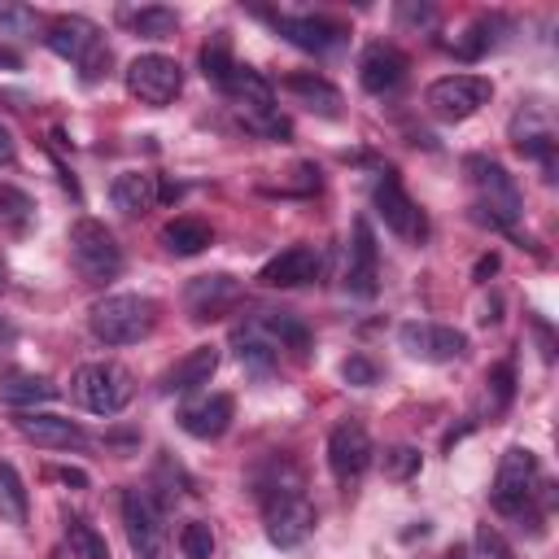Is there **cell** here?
<instances>
[{"label": "cell", "instance_id": "33", "mask_svg": "<svg viewBox=\"0 0 559 559\" xmlns=\"http://www.w3.org/2000/svg\"><path fill=\"white\" fill-rule=\"evenodd\" d=\"M179 550H183V559H210V555H214V533H210V524L188 520V524L179 528Z\"/></svg>", "mask_w": 559, "mask_h": 559}, {"label": "cell", "instance_id": "12", "mask_svg": "<svg viewBox=\"0 0 559 559\" xmlns=\"http://www.w3.org/2000/svg\"><path fill=\"white\" fill-rule=\"evenodd\" d=\"M397 341L419 362H454L467 349V336L459 328H450V323H419V319L402 323L397 328Z\"/></svg>", "mask_w": 559, "mask_h": 559}, {"label": "cell", "instance_id": "42", "mask_svg": "<svg viewBox=\"0 0 559 559\" xmlns=\"http://www.w3.org/2000/svg\"><path fill=\"white\" fill-rule=\"evenodd\" d=\"M0 66H4V70H17V66H22V57H17L13 48H4V44H0Z\"/></svg>", "mask_w": 559, "mask_h": 559}, {"label": "cell", "instance_id": "36", "mask_svg": "<svg viewBox=\"0 0 559 559\" xmlns=\"http://www.w3.org/2000/svg\"><path fill=\"white\" fill-rule=\"evenodd\" d=\"M341 380L354 384V389H371V384L380 380V371H376V362H371L367 354H349V358L341 362Z\"/></svg>", "mask_w": 559, "mask_h": 559}, {"label": "cell", "instance_id": "39", "mask_svg": "<svg viewBox=\"0 0 559 559\" xmlns=\"http://www.w3.org/2000/svg\"><path fill=\"white\" fill-rule=\"evenodd\" d=\"M397 17H402V22H419V26H428V22H432V9H424V4H419V9H415V4H402Z\"/></svg>", "mask_w": 559, "mask_h": 559}, {"label": "cell", "instance_id": "4", "mask_svg": "<svg viewBox=\"0 0 559 559\" xmlns=\"http://www.w3.org/2000/svg\"><path fill=\"white\" fill-rule=\"evenodd\" d=\"M70 389H74V402L83 411H92V415H118L131 402L135 380H131V371L122 362H87V367L74 371V384Z\"/></svg>", "mask_w": 559, "mask_h": 559}, {"label": "cell", "instance_id": "31", "mask_svg": "<svg viewBox=\"0 0 559 559\" xmlns=\"http://www.w3.org/2000/svg\"><path fill=\"white\" fill-rule=\"evenodd\" d=\"M515 397V367L511 362H493L485 371V411L489 415H502Z\"/></svg>", "mask_w": 559, "mask_h": 559}, {"label": "cell", "instance_id": "26", "mask_svg": "<svg viewBox=\"0 0 559 559\" xmlns=\"http://www.w3.org/2000/svg\"><path fill=\"white\" fill-rule=\"evenodd\" d=\"M0 397L13 402V406H26V402H48L57 397V384L48 376H35V371H9L0 380Z\"/></svg>", "mask_w": 559, "mask_h": 559}, {"label": "cell", "instance_id": "9", "mask_svg": "<svg viewBox=\"0 0 559 559\" xmlns=\"http://www.w3.org/2000/svg\"><path fill=\"white\" fill-rule=\"evenodd\" d=\"M533 493H537V454L528 445H511L502 454V463H498L489 498H493V507L502 515H520L533 502Z\"/></svg>", "mask_w": 559, "mask_h": 559}, {"label": "cell", "instance_id": "40", "mask_svg": "<svg viewBox=\"0 0 559 559\" xmlns=\"http://www.w3.org/2000/svg\"><path fill=\"white\" fill-rule=\"evenodd\" d=\"M13 153H17L13 131H9V127H0V166H9V162H13Z\"/></svg>", "mask_w": 559, "mask_h": 559}, {"label": "cell", "instance_id": "10", "mask_svg": "<svg viewBox=\"0 0 559 559\" xmlns=\"http://www.w3.org/2000/svg\"><path fill=\"white\" fill-rule=\"evenodd\" d=\"M122 528H127V546H131L135 559H162L166 555L162 511L153 507V498L144 489H127L122 493Z\"/></svg>", "mask_w": 559, "mask_h": 559}, {"label": "cell", "instance_id": "27", "mask_svg": "<svg viewBox=\"0 0 559 559\" xmlns=\"http://www.w3.org/2000/svg\"><path fill=\"white\" fill-rule=\"evenodd\" d=\"M0 515L9 524H26V515H31L26 485H22V476H17V467L9 459H0Z\"/></svg>", "mask_w": 559, "mask_h": 559}, {"label": "cell", "instance_id": "43", "mask_svg": "<svg viewBox=\"0 0 559 559\" xmlns=\"http://www.w3.org/2000/svg\"><path fill=\"white\" fill-rule=\"evenodd\" d=\"M450 559H467V550H459V546H454V550H450Z\"/></svg>", "mask_w": 559, "mask_h": 559}, {"label": "cell", "instance_id": "41", "mask_svg": "<svg viewBox=\"0 0 559 559\" xmlns=\"http://www.w3.org/2000/svg\"><path fill=\"white\" fill-rule=\"evenodd\" d=\"M498 271V253H485L480 262H476V280H485V275H493Z\"/></svg>", "mask_w": 559, "mask_h": 559}, {"label": "cell", "instance_id": "1", "mask_svg": "<svg viewBox=\"0 0 559 559\" xmlns=\"http://www.w3.org/2000/svg\"><path fill=\"white\" fill-rule=\"evenodd\" d=\"M87 328L105 345H135L157 328V301L140 293H109L92 306Z\"/></svg>", "mask_w": 559, "mask_h": 559}, {"label": "cell", "instance_id": "28", "mask_svg": "<svg viewBox=\"0 0 559 559\" xmlns=\"http://www.w3.org/2000/svg\"><path fill=\"white\" fill-rule=\"evenodd\" d=\"M498 26H502V17H476V22H472L463 35H454V39H450L454 57H463V61H476V57H485V52L493 48V39H498V35H493Z\"/></svg>", "mask_w": 559, "mask_h": 559}, {"label": "cell", "instance_id": "7", "mask_svg": "<svg viewBox=\"0 0 559 559\" xmlns=\"http://www.w3.org/2000/svg\"><path fill=\"white\" fill-rule=\"evenodd\" d=\"M262 524H266V542L280 550L301 546L314 533V502L297 489H275L262 507Z\"/></svg>", "mask_w": 559, "mask_h": 559}, {"label": "cell", "instance_id": "34", "mask_svg": "<svg viewBox=\"0 0 559 559\" xmlns=\"http://www.w3.org/2000/svg\"><path fill=\"white\" fill-rule=\"evenodd\" d=\"M419 467H424V459L415 445H389L384 450V476L389 480H411Z\"/></svg>", "mask_w": 559, "mask_h": 559}, {"label": "cell", "instance_id": "8", "mask_svg": "<svg viewBox=\"0 0 559 559\" xmlns=\"http://www.w3.org/2000/svg\"><path fill=\"white\" fill-rule=\"evenodd\" d=\"M179 87H183V70H179V61L166 57V52H140V57L127 66V92H131L140 105L162 109V105H170V100L179 96Z\"/></svg>", "mask_w": 559, "mask_h": 559}, {"label": "cell", "instance_id": "30", "mask_svg": "<svg viewBox=\"0 0 559 559\" xmlns=\"http://www.w3.org/2000/svg\"><path fill=\"white\" fill-rule=\"evenodd\" d=\"M66 546H70V559H109L105 537L83 515H70L66 520Z\"/></svg>", "mask_w": 559, "mask_h": 559}, {"label": "cell", "instance_id": "23", "mask_svg": "<svg viewBox=\"0 0 559 559\" xmlns=\"http://www.w3.org/2000/svg\"><path fill=\"white\" fill-rule=\"evenodd\" d=\"M280 87H284L288 96H297L306 109H314V114H323V118H341V92H336L328 79H319V74H288Z\"/></svg>", "mask_w": 559, "mask_h": 559}, {"label": "cell", "instance_id": "15", "mask_svg": "<svg viewBox=\"0 0 559 559\" xmlns=\"http://www.w3.org/2000/svg\"><path fill=\"white\" fill-rule=\"evenodd\" d=\"M13 424H17V432H22L26 441H35V445H44V450H79V445H87V432H83L74 419H66V415L22 411Z\"/></svg>", "mask_w": 559, "mask_h": 559}, {"label": "cell", "instance_id": "16", "mask_svg": "<svg viewBox=\"0 0 559 559\" xmlns=\"http://www.w3.org/2000/svg\"><path fill=\"white\" fill-rule=\"evenodd\" d=\"M266 17H271V26H275L288 44H297V48H306V52H328V48H336L341 35H345L336 22L314 17V13H266Z\"/></svg>", "mask_w": 559, "mask_h": 559}, {"label": "cell", "instance_id": "18", "mask_svg": "<svg viewBox=\"0 0 559 559\" xmlns=\"http://www.w3.org/2000/svg\"><path fill=\"white\" fill-rule=\"evenodd\" d=\"M231 411H236V402H231L227 393H210V397L188 402V406L179 411V428H183L188 437H197V441H214V437L227 432Z\"/></svg>", "mask_w": 559, "mask_h": 559}, {"label": "cell", "instance_id": "38", "mask_svg": "<svg viewBox=\"0 0 559 559\" xmlns=\"http://www.w3.org/2000/svg\"><path fill=\"white\" fill-rule=\"evenodd\" d=\"M48 476H57L61 485H74V489H87V472H79V467H48Z\"/></svg>", "mask_w": 559, "mask_h": 559}, {"label": "cell", "instance_id": "25", "mask_svg": "<svg viewBox=\"0 0 559 559\" xmlns=\"http://www.w3.org/2000/svg\"><path fill=\"white\" fill-rule=\"evenodd\" d=\"M210 240H214V231H210V223H201V218H170V223L162 227V245H166L170 253H179V258H192V253L210 249Z\"/></svg>", "mask_w": 559, "mask_h": 559}, {"label": "cell", "instance_id": "17", "mask_svg": "<svg viewBox=\"0 0 559 559\" xmlns=\"http://www.w3.org/2000/svg\"><path fill=\"white\" fill-rule=\"evenodd\" d=\"M319 275V249L314 245H288L284 253H275L262 271H258V280L266 284V288H301V284H310Z\"/></svg>", "mask_w": 559, "mask_h": 559}, {"label": "cell", "instance_id": "24", "mask_svg": "<svg viewBox=\"0 0 559 559\" xmlns=\"http://www.w3.org/2000/svg\"><path fill=\"white\" fill-rule=\"evenodd\" d=\"M118 22L127 31H135V35H144V39H166V35H175L179 13L166 9V4H140V9H122Z\"/></svg>", "mask_w": 559, "mask_h": 559}, {"label": "cell", "instance_id": "2", "mask_svg": "<svg viewBox=\"0 0 559 559\" xmlns=\"http://www.w3.org/2000/svg\"><path fill=\"white\" fill-rule=\"evenodd\" d=\"M463 170H467V179H472V188H476V218L511 231L515 218H520V205H524L515 179H511L493 157H467Z\"/></svg>", "mask_w": 559, "mask_h": 559}, {"label": "cell", "instance_id": "32", "mask_svg": "<svg viewBox=\"0 0 559 559\" xmlns=\"http://www.w3.org/2000/svg\"><path fill=\"white\" fill-rule=\"evenodd\" d=\"M231 70H236V61H231V48H227V39H210L205 48H201V74L210 79V83H227L231 79Z\"/></svg>", "mask_w": 559, "mask_h": 559}, {"label": "cell", "instance_id": "13", "mask_svg": "<svg viewBox=\"0 0 559 559\" xmlns=\"http://www.w3.org/2000/svg\"><path fill=\"white\" fill-rule=\"evenodd\" d=\"M371 454H376L371 437H367V428L358 419H345V424L332 428V437H328V467H332V476L341 485L358 480L371 467Z\"/></svg>", "mask_w": 559, "mask_h": 559}, {"label": "cell", "instance_id": "11", "mask_svg": "<svg viewBox=\"0 0 559 559\" xmlns=\"http://www.w3.org/2000/svg\"><path fill=\"white\" fill-rule=\"evenodd\" d=\"M371 197H376V210H380L384 227H393V231L406 236V240H424V236H428V218H424V210L411 201V192L402 188L397 170H380Z\"/></svg>", "mask_w": 559, "mask_h": 559}, {"label": "cell", "instance_id": "21", "mask_svg": "<svg viewBox=\"0 0 559 559\" xmlns=\"http://www.w3.org/2000/svg\"><path fill=\"white\" fill-rule=\"evenodd\" d=\"M214 371H218V349H214V345H197V349H188V354L162 376V393H192V389L210 384Z\"/></svg>", "mask_w": 559, "mask_h": 559}, {"label": "cell", "instance_id": "29", "mask_svg": "<svg viewBox=\"0 0 559 559\" xmlns=\"http://www.w3.org/2000/svg\"><path fill=\"white\" fill-rule=\"evenodd\" d=\"M258 328L271 336L275 349H297V354H301V349L310 345V332H306L293 314H275V310H266V314H258Z\"/></svg>", "mask_w": 559, "mask_h": 559}, {"label": "cell", "instance_id": "14", "mask_svg": "<svg viewBox=\"0 0 559 559\" xmlns=\"http://www.w3.org/2000/svg\"><path fill=\"white\" fill-rule=\"evenodd\" d=\"M376 280H380V258H376V231L367 218H354L349 231V258H345V293L349 297H376Z\"/></svg>", "mask_w": 559, "mask_h": 559}, {"label": "cell", "instance_id": "37", "mask_svg": "<svg viewBox=\"0 0 559 559\" xmlns=\"http://www.w3.org/2000/svg\"><path fill=\"white\" fill-rule=\"evenodd\" d=\"M0 26L22 31V26H35V17H31L26 9H17V4H0Z\"/></svg>", "mask_w": 559, "mask_h": 559}, {"label": "cell", "instance_id": "35", "mask_svg": "<svg viewBox=\"0 0 559 559\" xmlns=\"http://www.w3.org/2000/svg\"><path fill=\"white\" fill-rule=\"evenodd\" d=\"M467 559H515V555H511V546L502 542V533H498V528L480 524V528H476V537H472V555H467Z\"/></svg>", "mask_w": 559, "mask_h": 559}, {"label": "cell", "instance_id": "5", "mask_svg": "<svg viewBox=\"0 0 559 559\" xmlns=\"http://www.w3.org/2000/svg\"><path fill=\"white\" fill-rule=\"evenodd\" d=\"M70 258H74V271L92 284H105L122 271V249H118L114 231L96 218H79L70 227Z\"/></svg>", "mask_w": 559, "mask_h": 559}, {"label": "cell", "instance_id": "20", "mask_svg": "<svg viewBox=\"0 0 559 559\" xmlns=\"http://www.w3.org/2000/svg\"><path fill=\"white\" fill-rule=\"evenodd\" d=\"M236 297H240V284L231 275H197L188 284V293H183L192 319H201V323L205 319H218V310H227Z\"/></svg>", "mask_w": 559, "mask_h": 559}, {"label": "cell", "instance_id": "6", "mask_svg": "<svg viewBox=\"0 0 559 559\" xmlns=\"http://www.w3.org/2000/svg\"><path fill=\"white\" fill-rule=\"evenodd\" d=\"M489 96H493V83H489L485 74H445V79L428 83L424 105H428L432 118H441V122H463V118H472L480 105H489Z\"/></svg>", "mask_w": 559, "mask_h": 559}, {"label": "cell", "instance_id": "22", "mask_svg": "<svg viewBox=\"0 0 559 559\" xmlns=\"http://www.w3.org/2000/svg\"><path fill=\"white\" fill-rule=\"evenodd\" d=\"M109 197H114V205H118L122 214H148V210L162 201V183H157V175H148V170H122V175L114 179Z\"/></svg>", "mask_w": 559, "mask_h": 559}, {"label": "cell", "instance_id": "19", "mask_svg": "<svg viewBox=\"0 0 559 559\" xmlns=\"http://www.w3.org/2000/svg\"><path fill=\"white\" fill-rule=\"evenodd\" d=\"M406 79V57L393 48V44H371L358 61V83L371 92V96H384L393 92L397 83Z\"/></svg>", "mask_w": 559, "mask_h": 559}, {"label": "cell", "instance_id": "3", "mask_svg": "<svg viewBox=\"0 0 559 559\" xmlns=\"http://www.w3.org/2000/svg\"><path fill=\"white\" fill-rule=\"evenodd\" d=\"M44 39H48V48H52L57 57L74 61V66L83 70V79H96V74L109 66V48H105V39H100V26L87 22V17H79V13L52 17Z\"/></svg>", "mask_w": 559, "mask_h": 559}]
</instances>
